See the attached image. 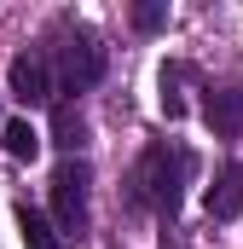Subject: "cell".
I'll return each mask as SVG.
<instances>
[{
    "label": "cell",
    "mask_w": 243,
    "mask_h": 249,
    "mask_svg": "<svg viewBox=\"0 0 243 249\" xmlns=\"http://www.w3.org/2000/svg\"><path fill=\"white\" fill-rule=\"evenodd\" d=\"M17 232H23V249H64V232L47 214H35L29 203H17Z\"/></svg>",
    "instance_id": "obj_7"
},
{
    "label": "cell",
    "mask_w": 243,
    "mask_h": 249,
    "mask_svg": "<svg viewBox=\"0 0 243 249\" xmlns=\"http://www.w3.org/2000/svg\"><path fill=\"white\" fill-rule=\"evenodd\" d=\"M208 214H214V220H238L243 214V168L238 162H226L220 180L208 186Z\"/></svg>",
    "instance_id": "obj_6"
},
{
    "label": "cell",
    "mask_w": 243,
    "mask_h": 249,
    "mask_svg": "<svg viewBox=\"0 0 243 249\" xmlns=\"http://www.w3.org/2000/svg\"><path fill=\"white\" fill-rule=\"evenodd\" d=\"M58 81L64 93H87L104 81V41L93 29H69V41L58 47Z\"/></svg>",
    "instance_id": "obj_2"
},
{
    "label": "cell",
    "mask_w": 243,
    "mask_h": 249,
    "mask_svg": "<svg viewBox=\"0 0 243 249\" xmlns=\"http://www.w3.org/2000/svg\"><path fill=\"white\" fill-rule=\"evenodd\" d=\"M87 162H64L58 174H52V226H58L64 238H81L87 232Z\"/></svg>",
    "instance_id": "obj_3"
},
{
    "label": "cell",
    "mask_w": 243,
    "mask_h": 249,
    "mask_svg": "<svg viewBox=\"0 0 243 249\" xmlns=\"http://www.w3.org/2000/svg\"><path fill=\"white\" fill-rule=\"evenodd\" d=\"M0 145H6L12 162H35V157H41V133L23 122V116H12V122L0 127Z\"/></svg>",
    "instance_id": "obj_8"
},
{
    "label": "cell",
    "mask_w": 243,
    "mask_h": 249,
    "mask_svg": "<svg viewBox=\"0 0 243 249\" xmlns=\"http://www.w3.org/2000/svg\"><path fill=\"white\" fill-rule=\"evenodd\" d=\"M52 145H58V151H81V145H87V122L75 116V105H58V110H52Z\"/></svg>",
    "instance_id": "obj_9"
},
{
    "label": "cell",
    "mask_w": 243,
    "mask_h": 249,
    "mask_svg": "<svg viewBox=\"0 0 243 249\" xmlns=\"http://www.w3.org/2000/svg\"><path fill=\"white\" fill-rule=\"evenodd\" d=\"M203 122L214 127V139H238L243 133V93L238 87H203Z\"/></svg>",
    "instance_id": "obj_5"
},
{
    "label": "cell",
    "mask_w": 243,
    "mask_h": 249,
    "mask_svg": "<svg viewBox=\"0 0 243 249\" xmlns=\"http://www.w3.org/2000/svg\"><path fill=\"white\" fill-rule=\"evenodd\" d=\"M185 75H191V64H162V116H168V122L185 116V93H180Z\"/></svg>",
    "instance_id": "obj_10"
},
{
    "label": "cell",
    "mask_w": 243,
    "mask_h": 249,
    "mask_svg": "<svg viewBox=\"0 0 243 249\" xmlns=\"http://www.w3.org/2000/svg\"><path fill=\"white\" fill-rule=\"evenodd\" d=\"M168 23V6H156V0H145V6H133V29H145V35H156Z\"/></svg>",
    "instance_id": "obj_11"
},
{
    "label": "cell",
    "mask_w": 243,
    "mask_h": 249,
    "mask_svg": "<svg viewBox=\"0 0 243 249\" xmlns=\"http://www.w3.org/2000/svg\"><path fill=\"white\" fill-rule=\"evenodd\" d=\"M6 87H12L17 105H47V93H52V81H47V58L23 47V53L12 58V70H6Z\"/></svg>",
    "instance_id": "obj_4"
},
{
    "label": "cell",
    "mask_w": 243,
    "mask_h": 249,
    "mask_svg": "<svg viewBox=\"0 0 243 249\" xmlns=\"http://www.w3.org/2000/svg\"><path fill=\"white\" fill-rule=\"evenodd\" d=\"M191 174H197V157H191L185 145H174V139H162V145H151V151L139 157V168H133V197L151 203L162 220H174Z\"/></svg>",
    "instance_id": "obj_1"
}]
</instances>
